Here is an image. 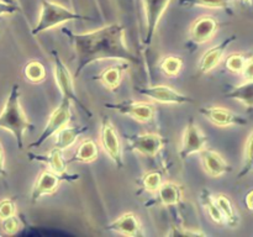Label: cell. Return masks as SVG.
Returning a JSON list of instances; mask_svg holds the SVG:
<instances>
[{"label":"cell","mask_w":253,"mask_h":237,"mask_svg":"<svg viewBox=\"0 0 253 237\" xmlns=\"http://www.w3.org/2000/svg\"><path fill=\"white\" fill-rule=\"evenodd\" d=\"M68 37L76 52L77 79L83 69L95 61L101 59H120L126 62H137V57L131 52L125 42V27L120 24H111L91 32L76 34L68 29L62 30Z\"/></svg>","instance_id":"obj_1"},{"label":"cell","mask_w":253,"mask_h":237,"mask_svg":"<svg viewBox=\"0 0 253 237\" xmlns=\"http://www.w3.org/2000/svg\"><path fill=\"white\" fill-rule=\"evenodd\" d=\"M0 128L10 131L16 138L19 150L24 148V133L34 128L20 105V86L14 84L0 114Z\"/></svg>","instance_id":"obj_2"},{"label":"cell","mask_w":253,"mask_h":237,"mask_svg":"<svg viewBox=\"0 0 253 237\" xmlns=\"http://www.w3.org/2000/svg\"><path fill=\"white\" fill-rule=\"evenodd\" d=\"M89 17L73 12L68 7L58 4V2L51 1V0H42L41 10H40L39 21L36 26L32 29L31 34L34 36L40 35L41 32L56 27L64 22L73 21V20H88Z\"/></svg>","instance_id":"obj_3"},{"label":"cell","mask_w":253,"mask_h":237,"mask_svg":"<svg viewBox=\"0 0 253 237\" xmlns=\"http://www.w3.org/2000/svg\"><path fill=\"white\" fill-rule=\"evenodd\" d=\"M52 56H53V72H54V78H56L57 86H58L59 91L62 94V98L69 99L73 101L88 118H91L93 114L91 111L82 103L78 99V95L76 94V89H74V78L72 73L69 72L68 67L63 63V61L59 57L58 52L52 51Z\"/></svg>","instance_id":"obj_4"},{"label":"cell","mask_w":253,"mask_h":237,"mask_svg":"<svg viewBox=\"0 0 253 237\" xmlns=\"http://www.w3.org/2000/svg\"><path fill=\"white\" fill-rule=\"evenodd\" d=\"M71 104L72 101L69 99L62 98L61 104L57 109H54L53 113L51 114L48 118V122L44 126L43 131L40 135V137L37 138L35 142H32L29 146V148H37L41 145H43V142H46L52 135H54L56 132H58L61 128H63L64 126L68 125V122L72 118V110H71Z\"/></svg>","instance_id":"obj_5"},{"label":"cell","mask_w":253,"mask_h":237,"mask_svg":"<svg viewBox=\"0 0 253 237\" xmlns=\"http://www.w3.org/2000/svg\"><path fill=\"white\" fill-rule=\"evenodd\" d=\"M79 175L77 174H57V173L52 172L51 169L42 170L41 174L37 178L36 183H35L34 188L31 192V201L36 202L43 195L53 194L58 188L59 183L64 182H73V180H78Z\"/></svg>","instance_id":"obj_6"},{"label":"cell","mask_w":253,"mask_h":237,"mask_svg":"<svg viewBox=\"0 0 253 237\" xmlns=\"http://www.w3.org/2000/svg\"><path fill=\"white\" fill-rule=\"evenodd\" d=\"M100 142L103 146L104 151L108 153L109 157L113 159L118 168L124 167V159H123V151H121L120 140H119L118 132H116L115 127L113 123L110 122L108 118H104L101 120V127H100Z\"/></svg>","instance_id":"obj_7"},{"label":"cell","mask_w":253,"mask_h":237,"mask_svg":"<svg viewBox=\"0 0 253 237\" xmlns=\"http://www.w3.org/2000/svg\"><path fill=\"white\" fill-rule=\"evenodd\" d=\"M105 108L113 109L124 115L131 116L140 122H148L155 116V106L146 101L125 100L116 104H105Z\"/></svg>","instance_id":"obj_8"},{"label":"cell","mask_w":253,"mask_h":237,"mask_svg":"<svg viewBox=\"0 0 253 237\" xmlns=\"http://www.w3.org/2000/svg\"><path fill=\"white\" fill-rule=\"evenodd\" d=\"M128 147L143 156L153 158L160 153L167 141L157 133H141L128 137Z\"/></svg>","instance_id":"obj_9"},{"label":"cell","mask_w":253,"mask_h":237,"mask_svg":"<svg viewBox=\"0 0 253 237\" xmlns=\"http://www.w3.org/2000/svg\"><path fill=\"white\" fill-rule=\"evenodd\" d=\"M208 143V136L202 132L199 127L195 125L193 120H189L187 127L184 130L182 141V148L179 151V156L182 159L189 157L190 155L199 153L204 150Z\"/></svg>","instance_id":"obj_10"},{"label":"cell","mask_w":253,"mask_h":237,"mask_svg":"<svg viewBox=\"0 0 253 237\" xmlns=\"http://www.w3.org/2000/svg\"><path fill=\"white\" fill-rule=\"evenodd\" d=\"M146 15V35L143 43L150 44L152 42L158 22L169 5L170 0H142Z\"/></svg>","instance_id":"obj_11"},{"label":"cell","mask_w":253,"mask_h":237,"mask_svg":"<svg viewBox=\"0 0 253 237\" xmlns=\"http://www.w3.org/2000/svg\"><path fill=\"white\" fill-rule=\"evenodd\" d=\"M138 93L146 95L152 100L163 104H187L194 103L192 98L179 93L175 89L168 85H153V86H142L137 89Z\"/></svg>","instance_id":"obj_12"},{"label":"cell","mask_w":253,"mask_h":237,"mask_svg":"<svg viewBox=\"0 0 253 237\" xmlns=\"http://www.w3.org/2000/svg\"><path fill=\"white\" fill-rule=\"evenodd\" d=\"M217 29H219V24L215 17L209 16V15L199 17L198 20H195V22H193L192 27H190V41L195 46L205 43L214 37Z\"/></svg>","instance_id":"obj_13"},{"label":"cell","mask_w":253,"mask_h":237,"mask_svg":"<svg viewBox=\"0 0 253 237\" xmlns=\"http://www.w3.org/2000/svg\"><path fill=\"white\" fill-rule=\"evenodd\" d=\"M199 113L208 118L210 122L220 127H226L231 125H240L244 123V118L237 114L232 113L229 109L221 106H203L199 109Z\"/></svg>","instance_id":"obj_14"},{"label":"cell","mask_w":253,"mask_h":237,"mask_svg":"<svg viewBox=\"0 0 253 237\" xmlns=\"http://www.w3.org/2000/svg\"><path fill=\"white\" fill-rule=\"evenodd\" d=\"M199 153L204 170L210 177H221L222 174H225V173H227L230 170V167L226 163V160L219 153L215 152V151L204 148Z\"/></svg>","instance_id":"obj_15"},{"label":"cell","mask_w":253,"mask_h":237,"mask_svg":"<svg viewBox=\"0 0 253 237\" xmlns=\"http://www.w3.org/2000/svg\"><path fill=\"white\" fill-rule=\"evenodd\" d=\"M108 231L118 232V234L125 235V236H141V224L138 217L132 212H126L121 215L118 220L111 222L105 227Z\"/></svg>","instance_id":"obj_16"},{"label":"cell","mask_w":253,"mask_h":237,"mask_svg":"<svg viewBox=\"0 0 253 237\" xmlns=\"http://www.w3.org/2000/svg\"><path fill=\"white\" fill-rule=\"evenodd\" d=\"M231 42V39H227L225 41H222L221 43L216 44V46L211 47L210 49H208L203 57L200 58L199 62V72L203 74H207L209 72H211L215 67H217V64L221 62L222 56L225 53V49L229 46V43Z\"/></svg>","instance_id":"obj_17"},{"label":"cell","mask_w":253,"mask_h":237,"mask_svg":"<svg viewBox=\"0 0 253 237\" xmlns=\"http://www.w3.org/2000/svg\"><path fill=\"white\" fill-rule=\"evenodd\" d=\"M156 204H162L165 206H175L183 198V187L172 182L162 183L157 192Z\"/></svg>","instance_id":"obj_18"},{"label":"cell","mask_w":253,"mask_h":237,"mask_svg":"<svg viewBox=\"0 0 253 237\" xmlns=\"http://www.w3.org/2000/svg\"><path fill=\"white\" fill-rule=\"evenodd\" d=\"M62 152L63 151L54 147L53 150L49 151L48 155H34V153H30L29 157L32 160H39V162L46 163L49 169L52 172L57 173V174H64L67 172V162L64 160Z\"/></svg>","instance_id":"obj_19"},{"label":"cell","mask_w":253,"mask_h":237,"mask_svg":"<svg viewBox=\"0 0 253 237\" xmlns=\"http://www.w3.org/2000/svg\"><path fill=\"white\" fill-rule=\"evenodd\" d=\"M88 130V127H67L64 126L63 128L56 132V140H54V147L58 150L64 151L74 145L77 138L83 132Z\"/></svg>","instance_id":"obj_20"},{"label":"cell","mask_w":253,"mask_h":237,"mask_svg":"<svg viewBox=\"0 0 253 237\" xmlns=\"http://www.w3.org/2000/svg\"><path fill=\"white\" fill-rule=\"evenodd\" d=\"M127 68V64H119V66H111L109 68L104 69L99 74L98 79L101 81L104 86L108 89H116L121 83L124 72Z\"/></svg>","instance_id":"obj_21"},{"label":"cell","mask_w":253,"mask_h":237,"mask_svg":"<svg viewBox=\"0 0 253 237\" xmlns=\"http://www.w3.org/2000/svg\"><path fill=\"white\" fill-rule=\"evenodd\" d=\"M98 157V146L90 138H86L79 145L74 153L73 158L69 162H81V163H89L93 162Z\"/></svg>","instance_id":"obj_22"},{"label":"cell","mask_w":253,"mask_h":237,"mask_svg":"<svg viewBox=\"0 0 253 237\" xmlns=\"http://www.w3.org/2000/svg\"><path fill=\"white\" fill-rule=\"evenodd\" d=\"M200 199H202L203 206H204L205 210L208 211L210 219H211L214 222H216V224H224L225 222L224 215L221 214L220 209L217 207L216 202H215V197H212V195L210 194L209 190L203 189L202 195H200Z\"/></svg>","instance_id":"obj_23"},{"label":"cell","mask_w":253,"mask_h":237,"mask_svg":"<svg viewBox=\"0 0 253 237\" xmlns=\"http://www.w3.org/2000/svg\"><path fill=\"white\" fill-rule=\"evenodd\" d=\"M24 76L31 83H41L46 78V69L40 61H30L24 68Z\"/></svg>","instance_id":"obj_24"},{"label":"cell","mask_w":253,"mask_h":237,"mask_svg":"<svg viewBox=\"0 0 253 237\" xmlns=\"http://www.w3.org/2000/svg\"><path fill=\"white\" fill-rule=\"evenodd\" d=\"M215 202H216L217 207L220 209L221 214L224 215L225 220L230 225H236V214H235V209L231 200L226 195L220 194L215 197Z\"/></svg>","instance_id":"obj_25"},{"label":"cell","mask_w":253,"mask_h":237,"mask_svg":"<svg viewBox=\"0 0 253 237\" xmlns=\"http://www.w3.org/2000/svg\"><path fill=\"white\" fill-rule=\"evenodd\" d=\"M160 68L168 77H175L183 68V59L175 56H168L161 61Z\"/></svg>","instance_id":"obj_26"},{"label":"cell","mask_w":253,"mask_h":237,"mask_svg":"<svg viewBox=\"0 0 253 237\" xmlns=\"http://www.w3.org/2000/svg\"><path fill=\"white\" fill-rule=\"evenodd\" d=\"M163 183V174L160 170H151L141 178V184L147 192L156 193Z\"/></svg>","instance_id":"obj_27"},{"label":"cell","mask_w":253,"mask_h":237,"mask_svg":"<svg viewBox=\"0 0 253 237\" xmlns=\"http://www.w3.org/2000/svg\"><path fill=\"white\" fill-rule=\"evenodd\" d=\"M232 0H179L184 6H203L208 9H227Z\"/></svg>","instance_id":"obj_28"},{"label":"cell","mask_w":253,"mask_h":237,"mask_svg":"<svg viewBox=\"0 0 253 237\" xmlns=\"http://www.w3.org/2000/svg\"><path fill=\"white\" fill-rule=\"evenodd\" d=\"M246 58L240 53H234L227 57L226 59V68L232 73H241L244 69Z\"/></svg>","instance_id":"obj_29"},{"label":"cell","mask_w":253,"mask_h":237,"mask_svg":"<svg viewBox=\"0 0 253 237\" xmlns=\"http://www.w3.org/2000/svg\"><path fill=\"white\" fill-rule=\"evenodd\" d=\"M253 165V130L247 137L246 145H245V168L241 174L251 169Z\"/></svg>","instance_id":"obj_30"},{"label":"cell","mask_w":253,"mask_h":237,"mask_svg":"<svg viewBox=\"0 0 253 237\" xmlns=\"http://www.w3.org/2000/svg\"><path fill=\"white\" fill-rule=\"evenodd\" d=\"M1 229L6 235H14L19 231L20 222L15 215L9 217H5L1 220Z\"/></svg>","instance_id":"obj_31"},{"label":"cell","mask_w":253,"mask_h":237,"mask_svg":"<svg viewBox=\"0 0 253 237\" xmlns=\"http://www.w3.org/2000/svg\"><path fill=\"white\" fill-rule=\"evenodd\" d=\"M16 212V205L12 199H2L0 201V219H5V217H9L15 215Z\"/></svg>","instance_id":"obj_32"},{"label":"cell","mask_w":253,"mask_h":237,"mask_svg":"<svg viewBox=\"0 0 253 237\" xmlns=\"http://www.w3.org/2000/svg\"><path fill=\"white\" fill-rule=\"evenodd\" d=\"M168 236H205V234L199 230H177L175 227H170Z\"/></svg>","instance_id":"obj_33"},{"label":"cell","mask_w":253,"mask_h":237,"mask_svg":"<svg viewBox=\"0 0 253 237\" xmlns=\"http://www.w3.org/2000/svg\"><path fill=\"white\" fill-rule=\"evenodd\" d=\"M17 11H19V6L16 4L0 1V16H2V15H11Z\"/></svg>","instance_id":"obj_34"},{"label":"cell","mask_w":253,"mask_h":237,"mask_svg":"<svg viewBox=\"0 0 253 237\" xmlns=\"http://www.w3.org/2000/svg\"><path fill=\"white\" fill-rule=\"evenodd\" d=\"M241 73L247 81H253V58L246 59V63H245Z\"/></svg>","instance_id":"obj_35"},{"label":"cell","mask_w":253,"mask_h":237,"mask_svg":"<svg viewBox=\"0 0 253 237\" xmlns=\"http://www.w3.org/2000/svg\"><path fill=\"white\" fill-rule=\"evenodd\" d=\"M5 157H4V151H2L1 145H0V178L5 177L6 175V170H5Z\"/></svg>","instance_id":"obj_36"},{"label":"cell","mask_w":253,"mask_h":237,"mask_svg":"<svg viewBox=\"0 0 253 237\" xmlns=\"http://www.w3.org/2000/svg\"><path fill=\"white\" fill-rule=\"evenodd\" d=\"M246 205L250 210H253V190L246 195Z\"/></svg>","instance_id":"obj_37"},{"label":"cell","mask_w":253,"mask_h":237,"mask_svg":"<svg viewBox=\"0 0 253 237\" xmlns=\"http://www.w3.org/2000/svg\"><path fill=\"white\" fill-rule=\"evenodd\" d=\"M0 1H4V2H9V4H15V0H0Z\"/></svg>","instance_id":"obj_38"},{"label":"cell","mask_w":253,"mask_h":237,"mask_svg":"<svg viewBox=\"0 0 253 237\" xmlns=\"http://www.w3.org/2000/svg\"><path fill=\"white\" fill-rule=\"evenodd\" d=\"M242 1H245V2H250V1H251V0H242Z\"/></svg>","instance_id":"obj_39"}]
</instances>
